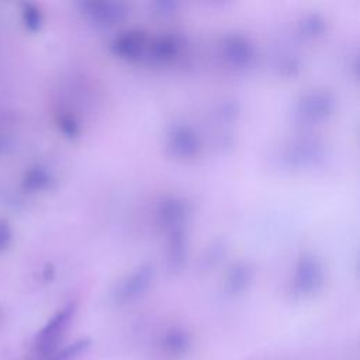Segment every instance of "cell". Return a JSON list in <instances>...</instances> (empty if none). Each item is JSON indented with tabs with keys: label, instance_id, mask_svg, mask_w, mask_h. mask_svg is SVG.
<instances>
[{
	"label": "cell",
	"instance_id": "cell-1",
	"mask_svg": "<svg viewBox=\"0 0 360 360\" xmlns=\"http://www.w3.org/2000/svg\"><path fill=\"white\" fill-rule=\"evenodd\" d=\"M76 308H77L76 302L66 304L37 333L34 339V350L38 354L44 357L58 350V346L76 314Z\"/></svg>",
	"mask_w": 360,
	"mask_h": 360
},
{
	"label": "cell",
	"instance_id": "cell-2",
	"mask_svg": "<svg viewBox=\"0 0 360 360\" xmlns=\"http://www.w3.org/2000/svg\"><path fill=\"white\" fill-rule=\"evenodd\" d=\"M323 269L312 253H302L297 262L292 278V292L297 297H312L323 287Z\"/></svg>",
	"mask_w": 360,
	"mask_h": 360
},
{
	"label": "cell",
	"instance_id": "cell-3",
	"mask_svg": "<svg viewBox=\"0 0 360 360\" xmlns=\"http://www.w3.org/2000/svg\"><path fill=\"white\" fill-rule=\"evenodd\" d=\"M336 108V98L330 91L312 90L305 93L297 104V115L307 122L326 120Z\"/></svg>",
	"mask_w": 360,
	"mask_h": 360
},
{
	"label": "cell",
	"instance_id": "cell-4",
	"mask_svg": "<svg viewBox=\"0 0 360 360\" xmlns=\"http://www.w3.org/2000/svg\"><path fill=\"white\" fill-rule=\"evenodd\" d=\"M149 39L148 35L141 30H127L117 35L111 44V52L127 60V62H141L146 59Z\"/></svg>",
	"mask_w": 360,
	"mask_h": 360
},
{
	"label": "cell",
	"instance_id": "cell-5",
	"mask_svg": "<svg viewBox=\"0 0 360 360\" xmlns=\"http://www.w3.org/2000/svg\"><path fill=\"white\" fill-rule=\"evenodd\" d=\"M153 270L150 264H142L131 274H128L124 281L114 291V301L117 304H128L139 297H142L152 284Z\"/></svg>",
	"mask_w": 360,
	"mask_h": 360
},
{
	"label": "cell",
	"instance_id": "cell-6",
	"mask_svg": "<svg viewBox=\"0 0 360 360\" xmlns=\"http://www.w3.org/2000/svg\"><path fill=\"white\" fill-rule=\"evenodd\" d=\"M166 145L172 156L184 160L194 159L201 150L198 135L187 125L173 127L167 135Z\"/></svg>",
	"mask_w": 360,
	"mask_h": 360
},
{
	"label": "cell",
	"instance_id": "cell-7",
	"mask_svg": "<svg viewBox=\"0 0 360 360\" xmlns=\"http://www.w3.org/2000/svg\"><path fill=\"white\" fill-rule=\"evenodd\" d=\"M83 13L93 24L111 27L125 20L128 8L121 1H86L83 3Z\"/></svg>",
	"mask_w": 360,
	"mask_h": 360
},
{
	"label": "cell",
	"instance_id": "cell-8",
	"mask_svg": "<svg viewBox=\"0 0 360 360\" xmlns=\"http://www.w3.org/2000/svg\"><path fill=\"white\" fill-rule=\"evenodd\" d=\"M193 346V338L183 328H170L159 342L160 353L169 360H180L188 354Z\"/></svg>",
	"mask_w": 360,
	"mask_h": 360
},
{
	"label": "cell",
	"instance_id": "cell-9",
	"mask_svg": "<svg viewBox=\"0 0 360 360\" xmlns=\"http://www.w3.org/2000/svg\"><path fill=\"white\" fill-rule=\"evenodd\" d=\"M224 59L233 68H245L253 59L252 44L242 35H228L221 44Z\"/></svg>",
	"mask_w": 360,
	"mask_h": 360
},
{
	"label": "cell",
	"instance_id": "cell-10",
	"mask_svg": "<svg viewBox=\"0 0 360 360\" xmlns=\"http://www.w3.org/2000/svg\"><path fill=\"white\" fill-rule=\"evenodd\" d=\"M188 205L184 200L179 197H167L158 210V218L163 228L169 232L183 228L184 221L187 218Z\"/></svg>",
	"mask_w": 360,
	"mask_h": 360
},
{
	"label": "cell",
	"instance_id": "cell-11",
	"mask_svg": "<svg viewBox=\"0 0 360 360\" xmlns=\"http://www.w3.org/2000/svg\"><path fill=\"white\" fill-rule=\"evenodd\" d=\"M183 46L181 39L174 34H165L150 41L148 45L146 59L155 63H167L173 60Z\"/></svg>",
	"mask_w": 360,
	"mask_h": 360
},
{
	"label": "cell",
	"instance_id": "cell-12",
	"mask_svg": "<svg viewBox=\"0 0 360 360\" xmlns=\"http://www.w3.org/2000/svg\"><path fill=\"white\" fill-rule=\"evenodd\" d=\"M186 233L183 228L170 231L167 235V245H166V257L167 263L173 270L181 269L186 260Z\"/></svg>",
	"mask_w": 360,
	"mask_h": 360
},
{
	"label": "cell",
	"instance_id": "cell-13",
	"mask_svg": "<svg viewBox=\"0 0 360 360\" xmlns=\"http://www.w3.org/2000/svg\"><path fill=\"white\" fill-rule=\"evenodd\" d=\"M253 276V270L246 263H236L228 273L225 290L229 295H239L242 294Z\"/></svg>",
	"mask_w": 360,
	"mask_h": 360
},
{
	"label": "cell",
	"instance_id": "cell-14",
	"mask_svg": "<svg viewBox=\"0 0 360 360\" xmlns=\"http://www.w3.org/2000/svg\"><path fill=\"white\" fill-rule=\"evenodd\" d=\"M87 347H89V340H77L63 349L55 350L53 353L44 356L41 360H76L87 350Z\"/></svg>",
	"mask_w": 360,
	"mask_h": 360
},
{
	"label": "cell",
	"instance_id": "cell-15",
	"mask_svg": "<svg viewBox=\"0 0 360 360\" xmlns=\"http://www.w3.org/2000/svg\"><path fill=\"white\" fill-rule=\"evenodd\" d=\"M316 158H318V153H316L315 145H307V143H300L294 146L287 156L290 163L294 166H305L308 163L315 162Z\"/></svg>",
	"mask_w": 360,
	"mask_h": 360
},
{
	"label": "cell",
	"instance_id": "cell-16",
	"mask_svg": "<svg viewBox=\"0 0 360 360\" xmlns=\"http://www.w3.org/2000/svg\"><path fill=\"white\" fill-rule=\"evenodd\" d=\"M325 31V21L318 14H309L300 22V32L307 38H315Z\"/></svg>",
	"mask_w": 360,
	"mask_h": 360
},
{
	"label": "cell",
	"instance_id": "cell-17",
	"mask_svg": "<svg viewBox=\"0 0 360 360\" xmlns=\"http://www.w3.org/2000/svg\"><path fill=\"white\" fill-rule=\"evenodd\" d=\"M156 7H158L159 13L169 14V13H173L172 10L176 7V3H173V1H159V3H156Z\"/></svg>",
	"mask_w": 360,
	"mask_h": 360
}]
</instances>
